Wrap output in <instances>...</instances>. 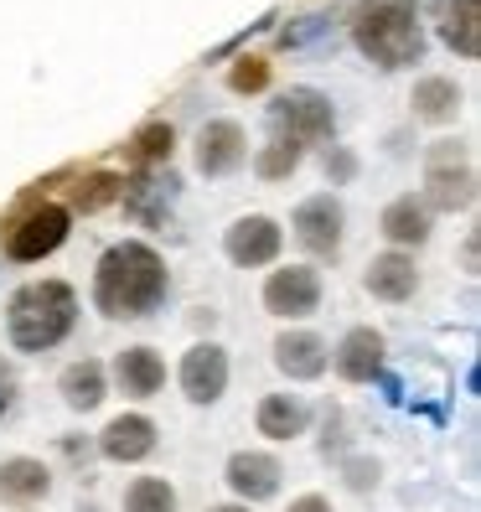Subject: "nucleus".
Here are the masks:
<instances>
[{
  "instance_id": "obj_1",
  "label": "nucleus",
  "mask_w": 481,
  "mask_h": 512,
  "mask_svg": "<svg viewBox=\"0 0 481 512\" xmlns=\"http://www.w3.org/2000/svg\"><path fill=\"white\" fill-rule=\"evenodd\" d=\"M166 290H171V269L140 238L109 244L99 269H94V306L109 321H145L166 300Z\"/></svg>"
},
{
  "instance_id": "obj_2",
  "label": "nucleus",
  "mask_w": 481,
  "mask_h": 512,
  "mask_svg": "<svg viewBox=\"0 0 481 512\" xmlns=\"http://www.w3.org/2000/svg\"><path fill=\"white\" fill-rule=\"evenodd\" d=\"M352 42L383 73L414 68L419 57H425V21H419V6L414 0H357Z\"/></svg>"
},
{
  "instance_id": "obj_3",
  "label": "nucleus",
  "mask_w": 481,
  "mask_h": 512,
  "mask_svg": "<svg viewBox=\"0 0 481 512\" xmlns=\"http://www.w3.org/2000/svg\"><path fill=\"white\" fill-rule=\"evenodd\" d=\"M73 326H78V290L68 280H32L6 306V337L16 352H52Z\"/></svg>"
},
{
  "instance_id": "obj_4",
  "label": "nucleus",
  "mask_w": 481,
  "mask_h": 512,
  "mask_svg": "<svg viewBox=\"0 0 481 512\" xmlns=\"http://www.w3.org/2000/svg\"><path fill=\"white\" fill-rule=\"evenodd\" d=\"M269 125H275V140H290V145L306 150V145L332 140L337 109L326 94H316V88H290V94H280L269 104Z\"/></svg>"
},
{
  "instance_id": "obj_5",
  "label": "nucleus",
  "mask_w": 481,
  "mask_h": 512,
  "mask_svg": "<svg viewBox=\"0 0 481 512\" xmlns=\"http://www.w3.org/2000/svg\"><path fill=\"white\" fill-rule=\"evenodd\" d=\"M430 213H466L476 202V171L466 166L461 140H440L430 150V171H425V197Z\"/></svg>"
},
{
  "instance_id": "obj_6",
  "label": "nucleus",
  "mask_w": 481,
  "mask_h": 512,
  "mask_svg": "<svg viewBox=\"0 0 481 512\" xmlns=\"http://www.w3.org/2000/svg\"><path fill=\"white\" fill-rule=\"evenodd\" d=\"M73 228V213L63 202H37V207H26V213L6 228V259L16 264H37L47 254L63 249V238Z\"/></svg>"
},
{
  "instance_id": "obj_7",
  "label": "nucleus",
  "mask_w": 481,
  "mask_h": 512,
  "mask_svg": "<svg viewBox=\"0 0 481 512\" xmlns=\"http://www.w3.org/2000/svg\"><path fill=\"white\" fill-rule=\"evenodd\" d=\"M290 228H295V244L306 249V254L337 259L342 254V238H347V207L332 192H316V197H306V202L295 207Z\"/></svg>"
},
{
  "instance_id": "obj_8",
  "label": "nucleus",
  "mask_w": 481,
  "mask_h": 512,
  "mask_svg": "<svg viewBox=\"0 0 481 512\" xmlns=\"http://www.w3.org/2000/svg\"><path fill=\"white\" fill-rule=\"evenodd\" d=\"M264 311L280 316V321H306L321 311V275L311 264H290V269H275L264 280Z\"/></svg>"
},
{
  "instance_id": "obj_9",
  "label": "nucleus",
  "mask_w": 481,
  "mask_h": 512,
  "mask_svg": "<svg viewBox=\"0 0 481 512\" xmlns=\"http://www.w3.org/2000/svg\"><path fill=\"white\" fill-rule=\"evenodd\" d=\"M223 481H228V492L254 507V502H269V497H280V481H285V466L280 456H269V450H233L228 466H223Z\"/></svg>"
},
{
  "instance_id": "obj_10",
  "label": "nucleus",
  "mask_w": 481,
  "mask_h": 512,
  "mask_svg": "<svg viewBox=\"0 0 481 512\" xmlns=\"http://www.w3.org/2000/svg\"><path fill=\"white\" fill-rule=\"evenodd\" d=\"M285 249V228L275 218H264V213H249V218H238L228 233H223V254L238 264V269H264V264H275Z\"/></svg>"
},
{
  "instance_id": "obj_11",
  "label": "nucleus",
  "mask_w": 481,
  "mask_h": 512,
  "mask_svg": "<svg viewBox=\"0 0 481 512\" xmlns=\"http://www.w3.org/2000/svg\"><path fill=\"white\" fill-rule=\"evenodd\" d=\"M228 352L218 342H192L187 357H182V368H176V383H182V394L192 404H218L228 394Z\"/></svg>"
},
{
  "instance_id": "obj_12",
  "label": "nucleus",
  "mask_w": 481,
  "mask_h": 512,
  "mask_svg": "<svg viewBox=\"0 0 481 512\" xmlns=\"http://www.w3.org/2000/svg\"><path fill=\"white\" fill-rule=\"evenodd\" d=\"M249 161V135L238 119H207V125L197 130V171L202 176H233L238 166Z\"/></svg>"
},
{
  "instance_id": "obj_13",
  "label": "nucleus",
  "mask_w": 481,
  "mask_h": 512,
  "mask_svg": "<svg viewBox=\"0 0 481 512\" xmlns=\"http://www.w3.org/2000/svg\"><path fill=\"white\" fill-rule=\"evenodd\" d=\"M156 425H150L145 414H114L109 425L99 430V456L109 466H140L156 456Z\"/></svg>"
},
{
  "instance_id": "obj_14",
  "label": "nucleus",
  "mask_w": 481,
  "mask_h": 512,
  "mask_svg": "<svg viewBox=\"0 0 481 512\" xmlns=\"http://www.w3.org/2000/svg\"><path fill=\"white\" fill-rule=\"evenodd\" d=\"M383 352H388L383 331L352 326L347 337L337 342V352H332V368H337L347 383H378V378H383Z\"/></svg>"
},
{
  "instance_id": "obj_15",
  "label": "nucleus",
  "mask_w": 481,
  "mask_h": 512,
  "mask_svg": "<svg viewBox=\"0 0 481 512\" xmlns=\"http://www.w3.org/2000/svg\"><path fill=\"white\" fill-rule=\"evenodd\" d=\"M378 233H383L394 249L414 254V249H425V244H430V233H435V213H430V207L419 202L414 192H409V197H394V202L383 207V218H378Z\"/></svg>"
},
{
  "instance_id": "obj_16",
  "label": "nucleus",
  "mask_w": 481,
  "mask_h": 512,
  "mask_svg": "<svg viewBox=\"0 0 481 512\" xmlns=\"http://www.w3.org/2000/svg\"><path fill=\"white\" fill-rule=\"evenodd\" d=\"M275 368L290 383H311L332 368V347H326L316 331H280L275 337Z\"/></svg>"
},
{
  "instance_id": "obj_17",
  "label": "nucleus",
  "mask_w": 481,
  "mask_h": 512,
  "mask_svg": "<svg viewBox=\"0 0 481 512\" xmlns=\"http://www.w3.org/2000/svg\"><path fill=\"white\" fill-rule=\"evenodd\" d=\"M109 378H114V388L125 399H156L161 388H166V363H161L156 347H125V352L114 357Z\"/></svg>"
},
{
  "instance_id": "obj_18",
  "label": "nucleus",
  "mask_w": 481,
  "mask_h": 512,
  "mask_svg": "<svg viewBox=\"0 0 481 512\" xmlns=\"http://www.w3.org/2000/svg\"><path fill=\"white\" fill-rule=\"evenodd\" d=\"M435 32L450 52L471 63L481 52V0H435Z\"/></svg>"
},
{
  "instance_id": "obj_19",
  "label": "nucleus",
  "mask_w": 481,
  "mask_h": 512,
  "mask_svg": "<svg viewBox=\"0 0 481 512\" xmlns=\"http://www.w3.org/2000/svg\"><path fill=\"white\" fill-rule=\"evenodd\" d=\"M363 285H368V295L388 300V306H404V300H414V290H419L414 254H404V249H388V254H378V259L368 264Z\"/></svg>"
},
{
  "instance_id": "obj_20",
  "label": "nucleus",
  "mask_w": 481,
  "mask_h": 512,
  "mask_svg": "<svg viewBox=\"0 0 481 512\" xmlns=\"http://www.w3.org/2000/svg\"><path fill=\"white\" fill-rule=\"evenodd\" d=\"M52 492V471L37 456H11L0 461V502L6 507H32Z\"/></svg>"
},
{
  "instance_id": "obj_21",
  "label": "nucleus",
  "mask_w": 481,
  "mask_h": 512,
  "mask_svg": "<svg viewBox=\"0 0 481 512\" xmlns=\"http://www.w3.org/2000/svg\"><path fill=\"white\" fill-rule=\"evenodd\" d=\"M254 425L264 440H300L311 430V404L295 394H264L254 409Z\"/></svg>"
},
{
  "instance_id": "obj_22",
  "label": "nucleus",
  "mask_w": 481,
  "mask_h": 512,
  "mask_svg": "<svg viewBox=\"0 0 481 512\" xmlns=\"http://www.w3.org/2000/svg\"><path fill=\"white\" fill-rule=\"evenodd\" d=\"M57 394H63V404L78 409V414L99 409L104 394H109V368L99 363V357H78V363H68L63 378H57Z\"/></svg>"
},
{
  "instance_id": "obj_23",
  "label": "nucleus",
  "mask_w": 481,
  "mask_h": 512,
  "mask_svg": "<svg viewBox=\"0 0 481 512\" xmlns=\"http://www.w3.org/2000/svg\"><path fill=\"white\" fill-rule=\"evenodd\" d=\"M461 99H466V94L456 88V78H419L414 94H409L419 125H450V119L461 114Z\"/></svg>"
},
{
  "instance_id": "obj_24",
  "label": "nucleus",
  "mask_w": 481,
  "mask_h": 512,
  "mask_svg": "<svg viewBox=\"0 0 481 512\" xmlns=\"http://www.w3.org/2000/svg\"><path fill=\"white\" fill-rule=\"evenodd\" d=\"M125 156H130L135 171H161V166H171V156H176V130L166 125V119H150V125H140V130L130 135Z\"/></svg>"
},
{
  "instance_id": "obj_25",
  "label": "nucleus",
  "mask_w": 481,
  "mask_h": 512,
  "mask_svg": "<svg viewBox=\"0 0 481 512\" xmlns=\"http://www.w3.org/2000/svg\"><path fill=\"white\" fill-rule=\"evenodd\" d=\"M119 197H125V176H114V171H88L83 182L73 187V207L78 213H104V207H114ZM68 207V213H73Z\"/></svg>"
},
{
  "instance_id": "obj_26",
  "label": "nucleus",
  "mask_w": 481,
  "mask_h": 512,
  "mask_svg": "<svg viewBox=\"0 0 481 512\" xmlns=\"http://www.w3.org/2000/svg\"><path fill=\"white\" fill-rule=\"evenodd\" d=\"M125 512H176V487L166 476H135L125 487Z\"/></svg>"
},
{
  "instance_id": "obj_27",
  "label": "nucleus",
  "mask_w": 481,
  "mask_h": 512,
  "mask_svg": "<svg viewBox=\"0 0 481 512\" xmlns=\"http://www.w3.org/2000/svg\"><path fill=\"white\" fill-rule=\"evenodd\" d=\"M300 161H306V150L290 145V140H269L259 156H254V171L264 176V182H285V176L300 171Z\"/></svg>"
},
{
  "instance_id": "obj_28",
  "label": "nucleus",
  "mask_w": 481,
  "mask_h": 512,
  "mask_svg": "<svg viewBox=\"0 0 481 512\" xmlns=\"http://www.w3.org/2000/svg\"><path fill=\"white\" fill-rule=\"evenodd\" d=\"M337 466H342V487L347 492H373L378 481H383V466L373 456H342Z\"/></svg>"
},
{
  "instance_id": "obj_29",
  "label": "nucleus",
  "mask_w": 481,
  "mask_h": 512,
  "mask_svg": "<svg viewBox=\"0 0 481 512\" xmlns=\"http://www.w3.org/2000/svg\"><path fill=\"white\" fill-rule=\"evenodd\" d=\"M228 88H233V94H259V88H269V63H264V57H238V63H233V73H228Z\"/></svg>"
},
{
  "instance_id": "obj_30",
  "label": "nucleus",
  "mask_w": 481,
  "mask_h": 512,
  "mask_svg": "<svg viewBox=\"0 0 481 512\" xmlns=\"http://www.w3.org/2000/svg\"><path fill=\"white\" fill-rule=\"evenodd\" d=\"M321 456H326V461L352 456V450H347V419H342V409H326V425H321Z\"/></svg>"
},
{
  "instance_id": "obj_31",
  "label": "nucleus",
  "mask_w": 481,
  "mask_h": 512,
  "mask_svg": "<svg viewBox=\"0 0 481 512\" xmlns=\"http://www.w3.org/2000/svg\"><path fill=\"white\" fill-rule=\"evenodd\" d=\"M321 166H326V176H332V187H347L352 176H357V156H352L347 145H326Z\"/></svg>"
},
{
  "instance_id": "obj_32",
  "label": "nucleus",
  "mask_w": 481,
  "mask_h": 512,
  "mask_svg": "<svg viewBox=\"0 0 481 512\" xmlns=\"http://www.w3.org/2000/svg\"><path fill=\"white\" fill-rule=\"evenodd\" d=\"M316 32H326V16H306V26H285L280 42H285V47H300V42H311Z\"/></svg>"
},
{
  "instance_id": "obj_33",
  "label": "nucleus",
  "mask_w": 481,
  "mask_h": 512,
  "mask_svg": "<svg viewBox=\"0 0 481 512\" xmlns=\"http://www.w3.org/2000/svg\"><path fill=\"white\" fill-rule=\"evenodd\" d=\"M290 512H332V502H326L321 492H306V497H295Z\"/></svg>"
},
{
  "instance_id": "obj_34",
  "label": "nucleus",
  "mask_w": 481,
  "mask_h": 512,
  "mask_svg": "<svg viewBox=\"0 0 481 512\" xmlns=\"http://www.w3.org/2000/svg\"><path fill=\"white\" fill-rule=\"evenodd\" d=\"M461 259H466V269H471V275H476V233L466 238V249H461Z\"/></svg>"
},
{
  "instance_id": "obj_35",
  "label": "nucleus",
  "mask_w": 481,
  "mask_h": 512,
  "mask_svg": "<svg viewBox=\"0 0 481 512\" xmlns=\"http://www.w3.org/2000/svg\"><path fill=\"white\" fill-rule=\"evenodd\" d=\"M207 512H254V507H244V502H218V507H207Z\"/></svg>"
},
{
  "instance_id": "obj_36",
  "label": "nucleus",
  "mask_w": 481,
  "mask_h": 512,
  "mask_svg": "<svg viewBox=\"0 0 481 512\" xmlns=\"http://www.w3.org/2000/svg\"><path fill=\"white\" fill-rule=\"evenodd\" d=\"M6 409H11V388H6V378H0V419H6Z\"/></svg>"
},
{
  "instance_id": "obj_37",
  "label": "nucleus",
  "mask_w": 481,
  "mask_h": 512,
  "mask_svg": "<svg viewBox=\"0 0 481 512\" xmlns=\"http://www.w3.org/2000/svg\"><path fill=\"white\" fill-rule=\"evenodd\" d=\"M78 512H104L99 502H78Z\"/></svg>"
}]
</instances>
